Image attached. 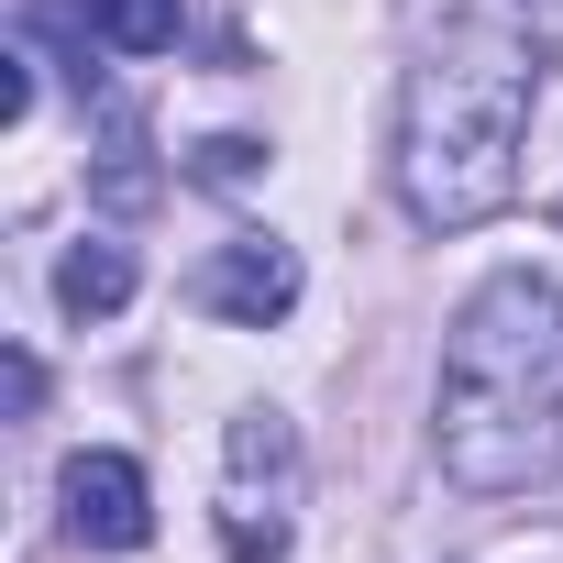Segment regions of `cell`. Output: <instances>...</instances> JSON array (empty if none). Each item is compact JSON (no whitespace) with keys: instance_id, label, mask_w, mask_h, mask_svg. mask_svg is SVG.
<instances>
[{"instance_id":"obj_1","label":"cell","mask_w":563,"mask_h":563,"mask_svg":"<svg viewBox=\"0 0 563 563\" xmlns=\"http://www.w3.org/2000/svg\"><path fill=\"white\" fill-rule=\"evenodd\" d=\"M409 78H398V199L420 232H475L519 188L541 34L530 0H409Z\"/></svg>"},{"instance_id":"obj_2","label":"cell","mask_w":563,"mask_h":563,"mask_svg":"<svg viewBox=\"0 0 563 563\" xmlns=\"http://www.w3.org/2000/svg\"><path fill=\"white\" fill-rule=\"evenodd\" d=\"M431 453L464 497H519L563 453V288L530 265L486 276L442 332Z\"/></svg>"},{"instance_id":"obj_3","label":"cell","mask_w":563,"mask_h":563,"mask_svg":"<svg viewBox=\"0 0 563 563\" xmlns=\"http://www.w3.org/2000/svg\"><path fill=\"white\" fill-rule=\"evenodd\" d=\"M221 552L232 563H276L299 541V431L276 409H243L232 420V475H221Z\"/></svg>"},{"instance_id":"obj_4","label":"cell","mask_w":563,"mask_h":563,"mask_svg":"<svg viewBox=\"0 0 563 563\" xmlns=\"http://www.w3.org/2000/svg\"><path fill=\"white\" fill-rule=\"evenodd\" d=\"M199 310H210V321H243V332L288 321V310H299V243H276V232H232V243L199 265Z\"/></svg>"},{"instance_id":"obj_5","label":"cell","mask_w":563,"mask_h":563,"mask_svg":"<svg viewBox=\"0 0 563 563\" xmlns=\"http://www.w3.org/2000/svg\"><path fill=\"white\" fill-rule=\"evenodd\" d=\"M56 497H67V541H89V552H144V530H155V497H144L133 453H67Z\"/></svg>"},{"instance_id":"obj_6","label":"cell","mask_w":563,"mask_h":563,"mask_svg":"<svg viewBox=\"0 0 563 563\" xmlns=\"http://www.w3.org/2000/svg\"><path fill=\"white\" fill-rule=\"evenodd\" d=\"M45 23H67V34H89V45H111V56H166V45L188 34L177 0H45Z\"/></svg>"},{"instance_id":"obj_7","label":"cell","mask_w":563,"mask_h":563,"mask_svg":"<svg viewBox=\"0 0 563 563\" xmlns=\"http://www.w3.org/2000/svg\"><path fill=\"white\" fill-rule=\"evenodd\" d=\"M56 299H67V321H111V310L133 299V254L89 232V243H78V254L56 265Z\"/></svg>"},{"instance_id":"obj_8","label":"cell","mask_w":563,"mask_h":563,"mask_svg":"<svg viewBox=\"0 0 563 563\" xmlns=\"http://www.w3.org/2000/svg\"><path fill=\"white\" fill-rule=\"evenodd\" d=\"M254 166H265V144H243V133H221V144H199V177H210V188H243Z\"/></svg>"}]
</instances>
